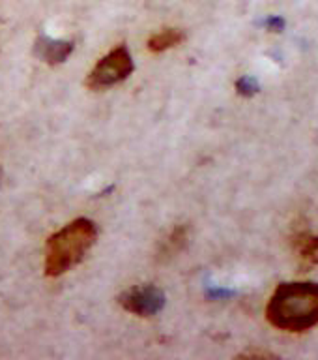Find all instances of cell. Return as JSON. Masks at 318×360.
Instances as JSON below:
<instances>
[{"label":"cell","mask_w":318,"mask_h":360,"mask_svg":"<svg viewBox=\"0 0 318 360\" xmlns=\"http://www.w3.org/2000/svg\"><path fill=\"white\" fill-rule=\"evenodd\" d=\"M73 41L72 39H55L51 36H39L34 44V55L38 56L39 60L47 62L51 66L62 64L67 60V56L73 53Z\"/></svg>","instance_id":"cell-5"},{"label":"cell","mask_w":318,"mask_h":360,"mask_svg":"<svg viewBox=\"0 0 318 360\" xmlns=\"http://www.w3.org/2000/svg\"><path fill=\"white\" fill-rule=\"evenodd\" d=\"M0 179H2V171H0Z\"/></svg>","instance_id":"cell-9"},{"label":"cell","mask_w":318,"mask_h":360,"mask_svg":"<svg viewBox=\"0 0 318 360\" xmlns=\"http://www.w3.org/2000/svg\"><path fill=\"white\" fill-rule=\"evenodd\" d=\"M167 298L156 285H139L129 289L120 297V306L126 311L139 317H152L165 308Z\"/></svg>","instance_id":"cell-4"},{"label":"cell","mask_w":318,"mask_h":360,"mask_svg":"<svg viewBox=\"0 0 318 360\" xmlns=\"http://www.w3.org/2000/svg\"><path fill=\"white\" fill-rule=\"evenodd\" d=\"M266 319L274 328L302 334L318 325V281H283L275 287Z\"/></svg>","instance_id":"cell-1"},{"label":"cell","mask_w":318,"mask_h":360,"mask_svg":"<svg viewBox=\"0 0 318 360\" xmlns=\"http://www.w3.org/2000/svg\"><path fill=\"white\" fill-rule=\"evenodd\" d=\"M185 39L184 30L180 28H163L157 34L150 36L148 39V49L152 53H163V51H168L180 45Z\"/></svg>","instance_id":"cell-8"},{"label":"cell","mask_w":318,"mask_h":360,"mask_svg":"<svg viewBox=\"0 0 318 360\" xmlns=\"http://www.w3.org/2000/svg\"><path fill=\"white\" fill-rule=\"evenodd\" d=\"M98 238L94 221L86 218L73 219L66 227L49 236L45 246V276L56 278L83 261Z\"/></svg>","instance_id":"cell-2"},{"label":"cell","mask_w":318,"mask_h":360,"mask_svg":"<svg viewBox=\"0 0 318 360\" xmlns=\"http://www.w3.org/2000/svg\"><path fill=\"white\" fill-rule=\"evenodd\" d=\"M133 70V58L129 55L128 47L120 45L92 68V72L86 77V86L92 90L111 89L114 84L126 81Z\"/></svg>","instance_id":"cell-3"},{"label":"cell","mask_w":318,"mask_h":360,"mask_svg":"<svg viewBox=\"0 0 318 360\" xmlns=\"http://www.w3.org/2000/svg\"><path fill=\"white\" fill-rule=\"evenodd\" d=\"M292 250L305 266L318 264V235L311 229H300L292 235Z\"/></svg>","instance_id":"cell-6"},{"label":"cell","mask_w":318,"mask_h":360,"mask_svg":"<svg viewBox=\"0 0 318 360\" xmlns=\"http://www.w3.org/2000/svg\"><path fill=\"white\" fill-rule=\"evenodd\" d=\"M187 238H190V229L187 225H176L165 240L161 242V246L157 250V259L159 261H168L173 259L174 255H178L182 250L187 244Z\"/></svg>","instance_id":"cell-7"}]
</instances>
